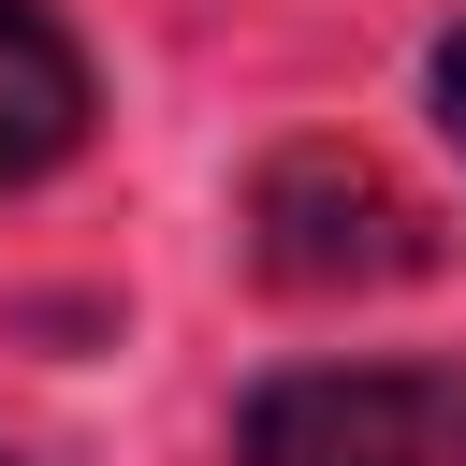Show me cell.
<instances>
[{"label": "cell", "instance_id": "cell-1", "mask_svg": "<svg viewBox=\"0 0 466 466\" xmlns=\"http://www.w3.org/2000/svg\"><path fill=\"white\" fill-rule=\"evenodd\" d=\"M248 262L277 291H393L437 262V204L364 146H277L248 189Z\"/></svg>", "mask_w": 466, "mask_h": 466}, {"label": "cell", "instance_id": "cell-4", "mask_svg": "<svg viewBox=\"0 0 466 466\" xmlns=\"http://www.w3.org/2000/svg\"><path fill=\"white\" fill-rule=\"evenodd\" d=\"M437 116H451V146H466V29L437 44Z\"/></svg>", "mask_w": 466, "mask_h": 466}, {"label": "cell", "instance_id": "cell-5", "mask_svg": "<svg viewBox=\"0 0 466 466\" xmlns=\"http://www.w3.org/2000/svg\"><path fill=\"white\" fill-rule=\"evenodd\" d=\"M0 466H44V451H15V437H0Z\"/></svg>", "mask_w": 466, "mask_h": 466}, {"label": "cell", "instance_id": "cell-2", "mask_svg": "<svg viewBox=\"0 0 466 466\" xmlns=\"http://www.w3.org/2000/svg\"><path fill=\"white\" fill-rule=\"evenodd\" d=\"M248 466H466V364H306L248 408Z\"/></svg>", "mask_w": 466, "mask_h": 466}, {"label": "cell", "instance_id": "cell-3", "mask_svg": "<svg viewBox=\"0 0 466 466\" xmlns=\"http://www.w3.org/2000/svg\"><path fill=\"white\" fill-rule=\"evenodd\" d=\"M73 146H87V58L44 0H0V204L44 189Z\"/></svg>", "mask_w": 466, "mask_h": 466}]
</instances>
